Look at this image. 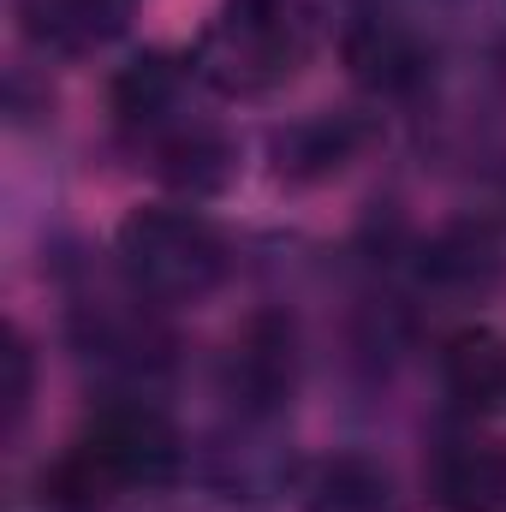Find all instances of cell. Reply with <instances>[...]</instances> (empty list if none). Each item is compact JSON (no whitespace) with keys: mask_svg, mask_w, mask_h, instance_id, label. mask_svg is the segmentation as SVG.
I'll list each match as a JSON object with an SVG mask.
<instances>
[{"mask_svg":"<svg viewBox=\"0 0 506 512\" xmlns=\"http://www.w3.org/2000/svg\"><path fill=\"white\" fill-rule=\"evenodd\" d=\"M179 471V429L155 405H108L42 477L54 507H102L120 489H161Z\"/></svg>","mask_w":506,"mask_h":512,"instance_id":"obj_1","label":"cell"},{"mask_svg":"<svg viewBox=\"0 0 506 512\" xmlns=\"http://www.w3.org/2000/svg\"><path fill=\"white\" fill-rule=\"evenodd\" d=\"M316 48L310 0H227L197 48V72L227 96H268Z\"/></svg>","mask_w":506,"mask_h":512,"instance_id":"obj_2","label":"cell"},{"mask_svg":"<svg viewBox=\"0 0 506 512\" xmlns=\"http://www.w3.org/2000/svg\"><path fill=\"white\" fill-rule=\"evenodd\" d=\"M114 251H120L126 280L155 304L203 298L227 268L221 233L191 209H137V215H126Z\"/></svg>","mask_w":506,"mask_h":512,"instance_id":"obj_3","label":"cell"},{"mask_svg":"<svg viewBox=\"0 0 506 512\" xmlns=\"http://www.w3.org/2000/svg\"><path fill=\"white\" fill-rule=\"evenodd\" d=\"M506 274V245L489 221H453L441 227L429 245H423V262H417V280L447 298V304H477L501 286Z\"/></svg>","mask_w":506,"mask_h":512,"instance_id":"obj_4","label":"cell"},{"mask_svg":"<svg viewBox=\"0 0 506 512\" xmlns=\"http://www.w3.org/2000/svg\"><path fill=\"white\" fill-rule=\"evenodd\" d=\"M227 382L233 399L245 411H274L292 382H298V340H292V322L286 316H251L245 334L233 340V358H227Z\"/></svg>","mask_w":506,"mask_h":512,"instance_id":"obj_5","label":"cell"},{"mask_svg":"<svg viewBox=\"0 0 506 512\" xmlns=\"http://www.w3.org/2000/svg\"><path fill=\"white\" fill-rule=\"evenodd\" d=\"M441 382L459 411H477V417L506 411V340L495 328H459L441 346Z\"/></svg>","mask_w":506,"mask_h":512,"instance_id":"obj_6","label":"cell"},{"mask_svg":"<svg viewBox=\"0 0 506 512\" xmlns=\"http://www.w3.org/2000/svg\"><path fill=\"white\" fill-rule=\"evenodd\" d=\"M346 66H352V78H358L364 90L405 96V90L429 72V54H423V42H417L405 24H393V18H364V24H352V36H346Z\"/></svg>","mask_w":506,"mask_h":512,"instance_id":"obj_7","label":"cell"},{"mask_svg":"<svg viewBox=\"0 0 506 512\" xmlns=\"http://www.w3.org/2000/svg\"><path fill=\"white\" fill-rule=\"evenodd\" d=\"M137 0H18V18L30 30V42L60 48V54H84L108 36H120Z\"/></svg>","mask_w":506,"mask_h":512,"instance_id":"obj_8","label":"cell"},{"mask_svg":"<svg viewBox=\"0 0 506 512\" xmlns=\"http://www.w3.org/2000/svg\"><path fill=\"white\" fill-rule=\"evenodd\" d=\"M304 512H399L387 465L364 453H334L304 477Z\"/></svg>","mask_w":506,"mask_h":512,"instance_id":"obj_9","label":"cell"},{"mask_svg":"<svg viewBox=\"0 0 506 512\" xmlns=\"http://www.w3.org/2000/svg\"><path fill=\"white\" fill-rule=\"evenodd\" d=\"M435 501L447 512H506V453L501 447H447L435 459Z\"/></svg>","mask_w":506,"mask_h":512,"instance_id":"obj_10","label":"cell"},{"mask_svg":"<svg viewBox=\"0 0 506 512\" xmlns=\"http://www.w3.org/2000/svg\"><path fill=\"white\" fill-rule=\"evenodd\" d=\"M161 173H167L179 191L203 197V191H221V185H227L233 149H227L215 131H185V137H173V143L161 149Z\"/></svg>","mask_w":506,"mask_h":512,"instance_id":"obj_11","label":"cell"},{"mask_svg":"<svg viewBox=\"0 0 506 512\" xmlns=\"http://www.w3.org/2000/svg\"><path fill=\"white\" fill-rule=\"evenodd\" d=\"M173 90H179L173 60L143 54V60H131L126 72L114 78V114H126V120H149V114H161V108L173 102Z\"/></svg>","mask_w":506,"mask_h":512,"instance_id":"obj_12","label":"cell"},{"mask_svg":"<svg viewBox=\"0 0 506 512\" xmlns=\"http://www.w3.org/2000/svg\"><path fill=\"white\" fill-rule=\"evenodd\" d=\"M0 399H6V423H18V411L30 399V352H24V340H6V352H0Z\"/></svg>","mask_w":506,"mask_h":512,"instance_id":"obj_13","label":"cell"}]
</instances>
